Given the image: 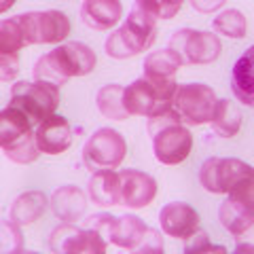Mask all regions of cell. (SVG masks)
Here are the masks:
<instances>
[{
    "instance_id": "6da1fadb",
    "label": "cell",
    "mask_w": 254,
    "mask_h": 254,
    "mask_svg": "<svg viewBox=\"0 0 254 254\" xmlns=\"http://www.w3.org/2000/svg\"><path fill=\"white\" fill-rule=\"evenodd\" d=\"M161 19L157 0H136L123 26L110 32L106 38V53L115 60L133 58L153 47L157 38V21Z\"/></svg>"
},
{
    "instance_id": "7a4b0ae2",
    "label": "cell",
    "mask_w": 254,
    "mask_h": 254,
    "mask_svg": "<svg viewBox=\"0 0 254 254\" xmlns=\"http://www.w3.org/2000/svg\"><path fill=\"white\" fill-rule=\"evenodd\" d=\"M176 78H150L142 74L131 85L123 87V104L129 117H157L174 108Z\"/></svg>"
},
{
    "instance_id": "3957f363",
    "label": "cell",
    "mask_w": 254,
    "mask_h": 254,
    "mask_svg": "<svg viewBox=\"0 0 254 254\" xmlns=\"http://www.w3.org/2000/svg\"><path fill=\"white\" fill-rule=\"evenodd\" d=\"M32 127L34 125L19 108L9 104L0 110V148L13 163L28 165L34 163L41 155Z\"/></svg>"
},
{
    "instance_id": "277c9868",
    "label": "cell",
    "mask_w": 254,
    "mask_h": 254,
    "mask_svg": "<svg viewBox=\"0 0 254 254\" xmlns=\"http://www.w3.org/2000/svg\"><path fill=\"white\" fill-rule=\"evenodd\" d=\"M218 220L233 237H242L254 227V168L237 178L227 190V199L218 208Z\"/></svg>"
},
{
    "instance_id": "5b68a950",
    "label": "cell",
    "mask_w": 254,
    "mask_h": 254,
    "mask_svg": "<svg viewBox=\"0 0 254 254\" xmlns=\"http://www.w3.org/2000/svg\"><path fill=\"white\" fill-rule=\"evenodd\" d=\"M9 104L19 108L32 125H38L58 110L60 87L45 81H19L11 87Z\"/></svg>"
},
{
    "instance_id": "8992f818",
    "label": "cell",
    "mask_w": 254,
    "mask_h": 254,
    "mask_svg": "<svg viewBox=\"0 0 254 254\" xmlns=\"http://www.w3.org/2000/svg\"><path fill=\"white\" fill-rule=\"evenodd\" d=\"M216 93L205 83H185L178 85L174 95V110L180 115V121L187 127L205 125L212 121L216 108Z\"/></svg>"
},
{
    "instance_id": "52a82bcc",
    "label": "cell",
    "mask_w": 254,
    "mask_h": 254,
    "mask_svg": "<svg viewBox=\"0 0 254 254\" xmlns=\"http://www.w3.org/2000/svg\"><path fill=\"white\" fill-rule=\"evenodd\" d=\"M28 45H60L68 38L72 23L62 11H30L17 15Z\"/></svg>"
},
{
    "instance_id": "ba28073f",
    "label": "cell",
    "mask_w": 254,
    "mask_h": 254,
    "mask_svg": "<svg viewBox=\"0 0 254 254\" xmlns=\"http://www.w3.org/2000/svg\"><path fill=\"white\" fill-rule=\"evenodd\" d=\"M170 49H174L180 55L182 64L205 66V64H212L218 60V55L222 51V43L216 32L182 28L172 34Z\"/></svg>"
},
{
    "instance_id": "9c48e42d",
    "label": "cell",
    "mask_w": 254,
    "mask_h": 254,
    "mask_svg": "<svg viewBox=\"0 0 254 254\" xmlns=\"http://www.w3.org/2000/svg\"><path fill=\"white\" fill-rule=\"evenodd\" d=\"M127 153V142L117 129L100 127L83 146V163L91 172L98 170H117L123 163Z\"/></svg>"
},
{
    "instance_id": "30bf717a",
    "label": "cell",
    "mask_w": 254,
    "mask_h": 254,
    "mask_svg": "<svg viewBox=\"0 0 254 254\" xmlns=\"http://www.w3.org/2000/svg\"><path fill=\"white\" fill-rule=\"evenodd\" d=\"M108 242L95 229L64 222L49 235V250L55 254H104Z\"/></svg>"
},
{
    "instance_id": "8fae6325",
    "label": "cell",
    "mask_w": 254,
    "mask_h": 254,
    "mask_svg": "<svg viewBox=\"0 0 254 254\" xmlns=\"http://www.w3.org/2000/svg\"><path fill=\"white\" fill-rule=\"evenodd\" d=\"M155 159L163 165H178L187 161L193 150V136L185 123H172L161 127L153 136Z\"/></svg>"
},
{
    "instance_id": "7c38bea8",
    "label": "cell",
    "mask_w": 254,
    "mask_h": 254,
    "mask_svg": "<svg viewBox=\"0 0 254 254\" xmlns=\"http://www.w3.org/2000/svg\"><path fill=\"white\" fill-rule=\"evenodd\" d=\"M53 66L60 70V74L70 81L72 76H85L95 70V51L85 43H64L49 51Z\"/></svg>"
},
{
    "instance_id": "4fadbf2b",
    "label": "cell",
    "mask_w": 254,
    "mask_h": 254,
    "mask_svg": "<svg viewBox=\"0 0 254 254\" xmlns=\"http://www.w3.org/2000/svg\"><path fill=\"white\" fill-rule=\"evenodd\" d=\"M159 225H161V233L185 242L199 229V214L185 201H172L165 203L159 212Z\"/></svg>"
},
{
    "instance_id": "5bb4252c",
    "label": "cell",
    "mask_w": 254,
    "mask_h": 254,
    "mask_svg": "<svg viewBox=\"0 0 254 254\" xmlns=\"http://www.w3.org/2000/svg\"><path fill=\"white\" fill-rule=\"evenodd\" d=\"M121 176V205L129 210H142L157 197V180L146 172L123 170Z\"/></svg>"
},
{
    "instance_id": "9a60e30c",
    "label": "cell",
    "mask_w": 254,
    "mask_h": 254,
    "mask_svg": "<svg viewBox=\"0 0 254 254\" xmlns=\"http://www.w3.org/2000/svg\"><path fill=\"white\" fill-rule=\"evenodd\" d=\"M36 146L43 155H62L72 144V127L62 115H51L36 125Z\"/></svg>"
},
{
    "instance_id": "2e32d148",
    "label": "cell",
    "mask_w": 254,
    "mask_h": 254,
    "mask_svg": "<svg viewBox=\"0 0 254 254\" xmlns=\"http://www.w3.org/2000/svg\"><path fill=\"white\" fill-rule=\"evenodd\" d=\"M49 208L62 222H78L85 216L87 195L74 185H64L53 190L49 197Z\"/></svg>"
},
{
    "instance_id": "e0dca14e",
    "label": "cell",
    "mask_w": 254,
    "mask_h": 254,
    "mask_svg": "<svg viewBox=\"0 0 254 254\" xmlns=\"http://www.w3.org/2000/svg\"><path fill=\"white\" fill-rule=\"evenodd\" d=\"M123 17L121 0H83L81 19L87 28L106 32L115 28Z\"/></svg>"
},
{
    "instance_id": "ac0fdd59",
    "label": "cell",
    "mask_w": 254,
    "mask_h": 254,
    "mask_svg": "<svg viewBox=\"0 0 254 254\" xmlns=\"http://www.w3.org/2000/svg\"><path fill=\"white\" fill-rule=\"evenodd\" d=\"M87 195L102 208L121 205V176L115 170H98L87 182Z\"/></svg>"
},
{
    "instance_id": "d6986e66",
    "label": "cell",
    "mask_w": 254,
    "mask_h": 254,
    "mask_svg": "<svg viewBox=\"0 0 254 254\" xmlns=\"http://www.w3.org/2000/svg\"><path fill=\"white\" fill-rule=\"evenodd\" d=\"M231 91L242 104L254 108V45L235 62L231 72Z\"/></svg>"
},
{
    "instance_id": "ffe728a7",
    "label": "cell",
    "mask_w": 254,
    "mask_h": 254,
    "mask_svg": "<svg viewBox=\"0 0 254 254\" xmlns=\"http://www.w3.org/2000/svg\"><path fill=\"white\" fill-rule=\"evenodd\" d=\"M47 208H49V197L43 190H26V193H21L13 201L9 218L13 222H17L19 227H28V225H34L47 212Z\"/></svg>"
},
{
    "instance_id": "44dd1931",
    "label": "cell",
    "mask_w": 254,
    "mask_h": 254,
    "mask_svg": "<svg viewBox=\"0 0 254 254\" xmlns=\"http://www.w3.org/2000/svg\"><path fill=\"white\" fill-rule=\"evenodd\" d=\"M146 231H148V225L142 218H138L136 214H123V216H117L113 235H110L108 242H113L123 250L136 252Z\"/></svg>"
},
{
    "instance_id": "7402d4cb",
    "label": "cell",
    "mask_w": 254,
    "mask_h": 254,
    "mask_svg": "<svg viewBox=\"0 0 254 254\" xmlns=\"http://www.w3.org/2000/svg\"><path fill=\"white\" fill-rule=\"evenodd\" d=\"M242 110L235 102L229 100H218L216 108H214V117H212V129L216 136L220 138H233L240 133L242 129Z\"/></svg>"
},
{
    "instance_id": "603a6c76",
    "label": "cell",
    "mask_w": 254,
    "mask_h": 254,
    "mask_svg": "<svg viewBox=\"0 0 254 254\" xmlns=\"http://www.w3.org/2000/svg\"><path fill=\"white\" fill-rule=\"evenodd\" d=\"M182 66H185L182 58L168 47V49L148 53L142 68H144V76H150V78H174Z\"/></svg>"
},
{
    "instance_id": "cb8c5ba5",
    "label": "cell",
    "mask_w": 254,
    "mask_h": 254,
    "mask_svg": "<svg viewBox=\"0 0 254 254\" xmlns=\"http://www.w3.org/2000/svg\"><path fill=\"white\" fill-rule=\"evenodd\" d=\"M95 106L102 113L104 119H113V121H125L129 119V113L123 104V85L110 83L104 85L95 95Z\"/></svg>"
},
{
    "instance_id": "d4e9b609",
    "label": "cell",
    "mask_w": 254,
    "mask_h": 254,
    "mask_svg": "<svg viewBox=\"0 0 254 254\" xmlns=\"http://www.w3.org/2000/svg\"><path fill=\"white\" fill-rule=\"evenodd\" d=\"M212 28L216 34L233 38V41H240V38L246 36V32H248V19H246V15L242 11L229 9V11H222L218 17L214 19Z\"/></svg>"
},
{
    "instance_id": "484cf974",
    "label": "cell",
    "mask_w": 254,
    "mask_h": 254,
    "mask_svg": "<svg viewBox=\"0 0 254 254\" xmlns=\"http://www.w3.org/2000/svg\"><path fill=\"white\" fill-rule=\"evenodd\" d=\"M26 45L28 43H26V36H23L17 15L9 19H0V53L19 55V51Z\"/></svg>"
},
{
    "instance_id": "4316f807",
    "label": "cell",
    "mask_w": 254,
    "mask_h": 254,
    "mask_svg": "<svg viewBox=\"0 0 254 254\" xmlns=\"http://www.w3.org/2000/svg\"><path fill=\"white\" fill-rule=\"evenodd\" d=\"M23 250V233L17 222L0 220V254H17Z\"/></svg>"
},
{
    "instance_id": "83f0119b",
    "label": "cell",
    "mask_w": 254,
    "mask_h": 254,
    "mask_svg": "<svg viewBox=\"0 0 254 254\" xmlns=\"http://www.w3.org/2000/svg\"><path fill=\"white\" fill-rule=\"evenodd\" d=\"M34 81H45V83H51V85H58L62 89V85H66L68 81L60 74V70L53 66V62L49 58V53H45L43 58H38L34 64Z\"/></svg>"
},
{
    "instance_id": "f1b7e54d",
    "label": "cell",
    "mask_w": 254,
    "mask_h": 254,
    "mask_svg": "<svg viewBox=\"0 0 254 254\" xmlns=\"http://www.w3.org/2000/svg\"><path fill=\"white\" fill-rule=\"evenodd\" d=\"M212 250H216V252H225V246H214L210 244L208 240V233L201 231V229H197V231L187 237L185 240V252L187 254H197V252H212Z\"/></svg>"
},
{
    "instance_id": "f546056e",
    "label": "cell",
    "mask_w": 254,
    "mask_h": 254,
    "mask_svg": "<svg viewBox=\"0 0 254 254\" xmlns=\"http://www.w3.org/2000/svg\"><path fill=\"white\" fill-rule=\"evenodd\" d=\"M115 220L117 216H113V214H106V212H100V214H93V216H89L83 227H89V229H95L104 240L108 242L110 235H113V229H115Z\"/></svg>"
},
{
    "instance_id": "4dcf8cb0",
    "label": "cell",
    "mask_w": 254,
    "mask_h": 254,
    "mask_svg": "<svg viewBox=\"0 0 254 254\" xmlns=\"http://www.w3.org/2000/svg\"><path fill=\"white\" fill-rule=\"evenodd\" d=\"M163 252V237H161V231H157V229H150L144 233L142 237L140 246L136 248V254H159Z\"/></svg>"
},
{
    "instance_id": "1f68e13d",
    "label": "cell",
    "mask_w": 254,
    "mask_h": 254,
    "mask_svg": "<svg viewBox=\"0 0 254 254\" xmlns=\"http://www.w3.org/2000/svg\"><path fill=\"white\" fill-rule=\"evenodd\" d=\"M19 74V55L0 53V83H9Z\"/></svg>"
},
{
    "instance_id": "d6a6232c",
    "label": "cell",
    "mask_w": 254,
    "mask_h": 254,
    "mask_svg": "<svg viewBox=\"0 0 254 254\" xmlns=\"http://www.w3.org/2000/svg\"><path fill=\"white\" fill-rule=\"evenodd\" d=\"M225 2H227V0H190V6H193L197 13L210 15V13L220 11L222 6H225Z\"/></svg>"
},
{
    "instance_id": "836d02e7",
    "label": "cell",
    "mask_w": 254,
    "mask_h": 254,
    "mask_svg": "<svg viewBox=\"0 0 254 254\" xmlns=\"http://www.w3.org/2000/svg\"><path fill=\"white\" fill-rule=\"evenodd\" d=\"M185 0H157L159 4V13H161V19H172L180 9Z\"/></svg>"
},
{
    "instance_id": "e575fe53",
    "label": "cell",
    "mask_w": 254,
    "mask_h": 254,
    "mask_svg": "<svg viewBox=\"0 0 254 254\" xmlns=\"http://www.w3.org/2000/svg\"><path fill=\"white\" fill-rule=\"evenodd\" d=\"M15 2H17V0H0V15L9 11V9H11V6H13Z\"/></svg>"
},
{
    "instance_id": "d590c367",
    "label": "cell",
    "mask_w": 254,
    "mask_h": 254,
    "mask_svg": "<svg viewBox=\"0 0 254 254\" xmlns=\"http://www.w3.org/2000/svg\"><path fill=\"white\" fill-rule=\"evenodd\" d=\"M244 250H252L254 252V246L252 244H237L235 246V252H244Z\"/></svg>"
}]
</instances>
